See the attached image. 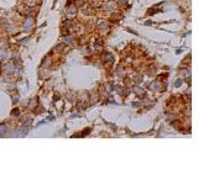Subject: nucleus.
Listing matches in <instances>:
<instances>
[{
    "label": "nucleus",
    "instance_id": "nucleus-1",
    "mask_svg": "<svg viewBox=\"0 0 198 169\" xmlns=\"http://www.w3.org/2000/svg\"><path fill=\"white\" fill-rule=\"evenodd\" d=\"M32 25H34V20H32L31 17H27L26 21H25V30L29 31V29H31Z\"/></svg>",
    "mask_w": 198,
    "mask_h": 169
},
{
    "label": "nucleus",
    "instance_id": "nucleus-2",
    "mask_svg": "<svg viewBox=\"0 0 198 169\" xmlns=\"http://www.w3.org/2000/svg\"><path fill=\"white\" fill-rule=\"evenodd\" d=\"M102 59H103V61H109V62H113V57H112V54H109V53L103 54V56H102Z\"/></svg>",
    "mask_w": 198,
    "mask_h": 169
},
{
    "label": "nucleus",
    "instance_id": "nucleus-3",
    "mask_svg": "<svg viewBox=\"0 0 198 169\" xmlns=\"http://www.w3.org/2000/svg\"><path fill=\"white\" fill-rule=\"evenodd\" d=\"M67 14H68L69 16H73V15L76 14V6H69V8H67Z\"/></svg>",
    "mask_w": 198,
    "mask_h": 169
},
{
    "label": "nucleus",
    "instance_id": "nucleus-4",
    "mask_svg": "<svg viewBox=\"0 0 198 169\" xmlns=\"http://www.w3.org/2000/svg\"><path fill=\"white\" fill-rule=\"evenodd\" d=\"M6 132V126L5 125H0V136H4Z\"/></svg>",
    "mask_w": 198,
    "mask_h": 169
},
{
    "label": "nucleus",
    "instance_id": "nucleus-5",
    "mask_svg": "<svg viewBox=\"0 0 198 169\" xmlns=\"http://www.w3.org/2000/svg\"><path fill=\"white\" fill-rule=\"evenodd\" d=\"M64 42L66 43H73V38L71 36H66L64 37Z\"/></svg>",
    "mask_w": 198,
    "mask_h": 169
},
{
    "label": "nucleus",
    "instance_id": "nucleus-6",
    "mask_svg": "<svg viewBox=\"0 0 198 169\" xmlns=\"http://www.w3.org/2000/svg\"><path fill=\"white\" fill-rule=\"evenodd\" d=\"M99 29H102L103 31H105V30H108V24H105V22H103V24H100V25H99Z\"/></svg>",
    "mask_w": 198,
    "mask_h": 169
},
{
    "label": "nucleus",
    "instance_id": "nucleus-7",
    "mask_svg": "<svg viewBox=\"0 0 198 169\" xmlns=\"http://www.w3.org/2000/svg\"><path fill=\"white\" fill-rule=\"evenodd\" d=\"M84 1L83 0H76V6H83Z\"/></svg>",
    "mask_w": 198,
    "mask_h": 169
},
{
    "label": "nucleus",
    "instance_id": "nucleus-8",
    "mask_svg": "<svg viewBox=\"0 0 198 169\" xmlns=\"http://www.w3.org/2000/svg\"><path fill=\"white\" fill-rule=\"evenodd\" d=\"M11 115H14V116H18V115H20V111L18 110V109H15V110H13Z\"/></svg>",
    "mask_w": 198,
    "mask_h": 169
},
{
    "label": "nucleus",
    "instance_id": "nucleus-9",
    "mask_svg": "<svg viewBox=\"0 0 198 169\" xmlns=\"http://www.w3.org/2000/svg\"><path fill=\"white\" fill-rule=\"evenodd\" d=\"M180 85H181V80H177V81L175 83V86H180Z\"/></svg>",
    "mask_w": 198,
    "mask_h": 169
}]
</instances>
